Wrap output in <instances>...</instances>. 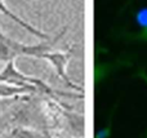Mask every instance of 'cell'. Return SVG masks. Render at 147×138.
Masks as SVG:
<instances>
[{
  "mask_svg": "<svg viewBox=\"0 0 147 138\" xmlns=\"http://www.w3.org/2000/svg\"><path fill=\"white\" fill-rule=\"evenodd\" d=\"M136 22L141 27L140 32L128 35L127 38L132 41H140V43H147V7L141 8L136 13Z\"/></svg>",
  "mask_w": 147,
  "mask_h": 138,
  "instance_id": "cell-1",
  "label": "cell"
},
{
  "mask_svg": "<svg viewBox=\"0 0 147 138\" xmlns=\"http://www.w3.org/2000/svg\"><path fill=\"white\" fill-rule=\"evenodd\" d=\"M117 105L119 102H116L115 107L111 110V112L109 114V118H107V123H106V127H103L102 129H99L96 134V138H109L110 134H111V127H112V121H114V115L116 112V108H117Z\"/></svg>",
  "mask_w": 147,
  "mask_h": 138,
  "instance_id": "cell-2",
  "label": "cell"
},
{
  "mask_svg": "<svg viewBox=\"0 0 147 138\" xmlns=\"http://www.w3.org/2000/svg\"><path fill=\"white\" fill-rule=\"evenodd\" d=\"M137 76H138V77H141V79H142V80H145V81L147 83V74H146L145 71H142V70H140V71L137 72Z\"/></svg>",
  "mask_w": 147,
  "mask_h": 138,
  "instance_id": "cell-3",
  "label": "cell"
},
{
  "mask_svg": "<svg viewBox=\"0 0 147 138\" xmlns=\"http://www.w3.org/2000/svg\"><path fill=\"white\" fill-rule=\"evenodd\" d=\"M145 138H147V134H146V137H145Z\"/></svg>",
  "mask_w": 147,
  "mask_h": 138,
  "instance_id": "cell-4",
  "label": "cell"
}]
</instances>
